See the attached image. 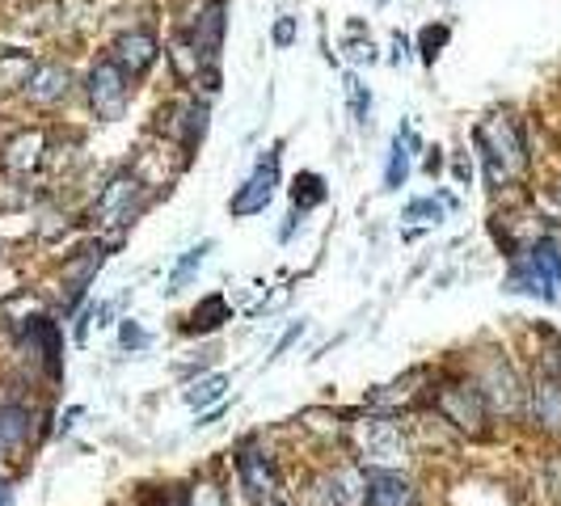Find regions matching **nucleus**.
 <instances>
[{
	"mask_svg": "<svg viewBox=\"0 0 561 506\" xmlns=\"http://www.w3.org/2000/svg\"><path fill=\"white\" fill-rule=\"evenodd\" d=\"M473 144H477L481 165H486V173H490L494 186L511 182V178L524 173V165H528L524 131H520L515 119H506V115H490L486 123L473 131Z\"/></svg>",
	"mask_w": 561,
	"mask_h": 506,
	"instance_id": "nucleus-1",
	"label": "nucleus"
},
{
	"mask_svg": "<svg viewBox=\"0 0 561 506\" xmlns=\"http://www.w3.org/2000/svg\"><path fill=\"white\" fill-rule=\"evenodd\" d=\"M355 443H359V460L368 469H402L409 460V443L393 418H368V422H359L355 426Z\"/></svg>",
	"mask_w": 561,
	"mask_h": 506,
	"instance_id": "nucleus-2",
	"label": "nucleus"
},
{
	"mask_svg": "<svg viewBox=\"0 0 561 506\" xmlns=\"http://www.w3.org/2000/svg\"><path fill=\"white\" fill-rule=\"evenodd\" d=\"M85 89H89V106H94V115L102 119V123H119V119L127 115L131 76L119 68V60H115V56H106V60H97L94 68H89Z\"/></svg>",
	"mask_w": 561,
	"mask_h": 506,
	"instance_id": "nucleus-3",
	"label": "nucleus"
},
{
	"mask_svg": "<svg viewBox=\"0 0 561 506\" xmlns=\"http://www.w3.org/2000/svg\"><path fill=\"white\" fill-rule=\"evenodd\" d=\"M275 186H279V148H271V153L262 157V165H258L250 178H246V186L228 198V212H232L237 220L266 212V203H271Z\"/></svg>",
	"mask_w": 561,
	"mask_h": 506,
	"instance_id": "nucleus-4",
	"label": "nucleus"
},
{
	"mask_svg": "<svg viewBox=\"0 0 561 506\" xmlns=\"http://www.w3.org/2000/svg\"><path fill=\"white\" fill-rule=\"evenodd\" d=\"M439 413L452 426L468 431V435H481V426H486V397H481V388L447 384V388H439Z\"/></svg>",
	"mask_w": 561,
	"mask_h": 506,
	"instance_id": "nucleus-5",
	"label": "nucleus"
},
{
	"mask_svg": "<svg viewBox=\"0 0 561 506\" xmlns=\"http://www.w3.org/2000/svg\"><path fill=\"white\" fill-rule=\"evenodd\" d=\"M135 198H140V178L135 173H115L94 203L97 224H131L135 216Z\"/></svg>",
	"mask_w": 561,
	"mask_h": 506,
	"instance_id": "nucleus-6",
	"label": "nucleus"
},
{
	"mask_svg": "<svg viewBox=\"0 0 561 506\" xmlns=\"http://www.w3.org/2000/svg\"><path fill=\"white\" fill-rule=\"evenodd\" d=\"M43 153H47V135H43L38 126H26V131H17V135L4 140L0 165H4V173H13V178H31L34 169L43 165Z\"/></svg>",
	"mask_w": 561,
	"mask_h": 506,
	"instance_id": "nucleus-7",
	"label": "nucleus"
},
{
	"mask_svg": "<svg viewBox=\"0 0 561 506\" xmlns=\"http://www.w3.org/2000/svg\"><path fill=\"white\" fill-rule=\"evenodd\" d=\"M115 60H119V68H123L131 81H140L160 60V43H156L153 31H131L115 43Z\"/></svg>",
	"mask_w": 561,
	"mask_h": 506,
	"instance_id": "nucleus-8",
	"label": "nucleus"
},
{
	"mask_svg": "<svg viewBox=\"0 0 561 506\" xmlns=\"http://www.w3.org/2000/svg\"><path fill=\"white\" fill-rule=\"evenodd\" d=\"M190 43L199 47V56L207 68H216L219 60V43H224V0H212L199 17H194V26H190Z\"/></svg>",
	"mask_w": 561,
	"mask_h": 506,
	"instance_id": "nucleus-9",
	"label": "nucleus"
},
{
	"mask_svg": "<svg viewBox=\"0 0 561 506\" xmlns=\"http://www.w3.org/2000/svg\"><path fill=\"white\" fill-rule=\"evenodd\" d=\"M368 506H418V494L397 469H372L368 473Z\"/></svg>",
	"mask_w": 561,
	"mask_h": 506,
	"instance_id": "nucleus-10",
	"label": "nucleus"
},
{
	"mask_svg": "<svg viewBox=\"0 0 561 506\" xmlns=\"http://www.w3.org/2000/svg\"><path fill=\"white\" fill-rule=\"evenodd\" d=\"M72 89V72H68V63H38L31 76V85H26V97H31L34 106H56L63 101Z\"/></svg>",
	"mask_w": 561,
	"mask_h": 506,
	"instance_id": "nucleus-11",
	"label": "nucleus"
},
{
	"mask_svg": "<svg viewBox=\"0 0 561 506\" xmlns=\"http://www.w3.org/2000/svg\"><path fill=\"white\" fill-rule=\"evenodd\" d=\"M237 473H241V485H246V494H250L253 503H262V498L271 503L275 498V469H271V460L262 451L246 447L237 456Z\"/></svg>",
	"mask_w": 561,
	"mask_h": 506,
	"instance_id": "nucleus-12",
	"label": "nucleus"
},
{
	"mask_svg": "<svg viewBox=\"0 0 561 506\" xmlns=\"http://www.w3.org/2000/svg\"><path fill=\"white\" fill-rule=\"evenodd\" d=\"M481 397L494 406V410H520V380L506 363H490L486 376H481Z\"/></svg>",
	"mask_w": 561,
	"mask_h": 506,
	"instance_id": "nucleus-13",
	"label": "nucleus"
},
{
	"mask_svg": "<svg viewBox=\"0 0 561 506\" xmlns=\"http://www.w3.org/2000/svg\"><path fill=\"white\" fill-rule=\"evenodd\" d=\"M414 148H418V135H414V126H402L397 135H393V148H389V165H384V190H402L409 178V157H414Z\"/></svg>",
	"mask_w": 561,
	"mask_h": 506,
	"instance_id": "nucleus-14",
	"label": "nucleus"
},
{
	"mask_svg": "<svg viewBox=\"0 0 561 506\" xmlns=\"http://www.w3.org/2000/svg\"><path fill=\"white\" fill-rule=\"evenodd\" d=\"M34 68L38 63H34L31 51H0V97L26 94Z\"/></svg>",
	"mask_w": 561,
	"mask_h": 506,
	"instance_id": "nucleus-15",
	"label": "nucleus"
},
{
	"mask_svg": "<svg viewBox=\"0 0 561 506\" xmlns=\"http://www.w3.org/2000/svg\"><path fill=\"white\" fill-rule=\"evenodd\" d=\"M325 485H330L334 506H368V473L363 469H334Z\"/></svg>",
	"mask_w": 561,
	"mask_h": 506,
	"instance_id": "nucleus-16",
	"label": "nucleus"
},
{
	"mask_svg": "<svg viewBox=\"0 0 561 506\" xmlns=\"http://www.w3.org/2000/svg\"><path fill=\"white\" fill-rule=\"evenodd\" d=\"M506 287H511V291H524V296L553 300V287H558V284H553V279H549V275H545V270L532 262V253H528L524 262H515V266H511V279H506Z\"/></svg>",
	"mask_w": 561,
	"mask_h": 506,
	"instance_id": "nucleus-17",
	"label": "nucleus"
},
{
	"mask_svg": "<svg viewBox=\"0 0 561 506\" xmlns=\"http://www.w3.org/2000/svg\"><path fill=\"white\" fill-rule=\"evenodd\" d=\"M102 262H106V245H89V250H81V257H72V262L63 266V279L72 287V300L94 284V275L102 270Z\"/></svg>",
	"mask_w": 561,
	"mask_h": 506,
	"instance_id": "nucleus-18",
	"label": "nucleus"
},
{
	"mask_svg": "<svg viewBox=\"0 0 561 506\" xmlns=\"http://www.w3.org/2000/svg\"><path fill=\"white\" fill-rule=\"evenodd\" d=\"M532 401H536V418H540V426L545 431H561V380L549 376L536 384V393H532Z\"/></svg>",
	"mask_w": 561,
	"mask_h": 506,
	"instance_id": "nucleus-19",
	"label": "nucleus"
},
{
	"mask_svg": "<svg viewBox=\"0 0 561 506\" xmlns=\"http://www.w3.org/2000/svg\"><path fill=\"white\" fill-rule=\"evenodd\" d=\"M26 435H31V410H22V406H0V451L22 447Z\"/></svg>",
	"mask_w": 561,
	"mask_h": 506,
	"instance_id": "nucleus-20",
	"label": "nucleus"
},
{
	"mask_svg": "<svg viewBox=\"0 0 561 506\" xmlns=\"http://www.w3.org/2000/svg\"><path fill=\"white\" fill-rule=\"evenodd\" d=\"M228 321V300L224 296H207L194 304V313L187 321V334H207V329H219Z\"/></svg>",
	"mask_w": 561,
	"mask_h": 506,
	"instance_id": "nucleus-21",
	"label": "nucleus"
},
{
	"mask_svg": "<svg viewBox=\"0 0 561 506\" xmlns=\"http://www.w3.org/2000/svg\"><path fill=\"white\" fill-rule=\"evenodd\" d=\"M330 198V190H325V178L321 173H296V182H291V203H296V212H312V207H321Z\"/></svg>",
	"mask_w": 561,
	"mask_h": 506,
	"instance_id": "nucleus-22",
	"label": "nucleus"
},
{
	"mask_svg": "<svg viewBox=\"0 0 561 506\" xmlns=\"http://www.w3.org/2000/svg\"><path fill=\"white\" fill-rule=\"evenodd\" d=\"M418 376H422V372H409V376L397 380V384L375 388L372 397H368V406H372V410H397V406H409V401H414V388H409V384H414Z\"/></svg>",
	"mask_w": 561,
	"mask_h": 506,
	"instance_id": "nucleus-23",
	"label": "nucleus"
},
{
	"mask_svg": "<svg viewBox=\"0 0 561 506\" xmlns=\"http://www.w3.org/2000/svg\"><path fill=\"white\" fill-rule=\"evenodd\" d=\"M224 393H228V376H203L187 388V406L190 410L216 406V401H224Z\"/></svg>",
	"mask_w": 561,
	"mask_h": 506,
	"instance_id": "nucleus-24",
	"label": "nucleus"
},
{
	"mask_svg": "<svg viewBox=\"0 0 561 506\" xmlns=\"http://www.w3.org/2000/svg\"><path fill=\"white\" fill-rule=\"evenodd\" d=\"M447 38H452V26H447V22H431V26H422V34H418V56H422L427 68H435L439 51L447 47Z\"/></svg>",
	"mask_w": 561,
	"mask_h": 506,
	"instance_id": "nucleus-25",
	"label": "nucleus"
},
{
	"mask_svg": "<svg viewBox=\"0 0 561 506\" xmlns=\"http://www.w3.org/2000/svg\"><path fill=\"white\" fill-rule=\"evenodd\" d=\"M207 253H212V241H203V245H194V250H187V257H182V262L174 266V275H169V287H165V291H178V287L187 284L190 275H194V270L203 266V257H207Z\"/></svg>",
	"mask_w": 561,
	"mask_h": 506,
	"instance_id": "nucleus-26",
	"label": "nucleus"
},
{
	"mask_svg": "<svg viewBox=\"0 0 561 506\" xmlns=\"http://www.w3.org/2000/svg\"><path fill=\"white\" fill-rule=\"evenodd\" d=\"M452 207V198L443 194V198H414L406 207V220H418V224H439L443 220V212Z\"/></svg>",
	"mask_w": 561,
	"mask_h": 506,
	"instance_id": "nucleus-27",
	"label": "nucleus"
},
{
	"mask_svg": "<svg viewBox=\"0 0 561 506\" xmlns=\"http://www.w3.org/2000/svg\"><path fill=\"white\" fill-rule=\"evenodd\" d=\"M346 94H350V115H355V123L368 126V115H372V94H368L355 76H346Z\"/></svg>",
	"mask_w": 561,
	"mask_h": 506,
	"instance_id": "nucleus-28",
	"label": "nucleus"
},
{
	"mask_svg": "<svg viewBox=\"0 0 561 506\" xmlns=\"http://www.w3.org/2000/svg\"><path fill=\"white\" fill-rule=\"evenodd\" d=\"M363 34V22H350V38H346V56L355 63H372L375 60V47L372 38H359Z\"/></svg>",
	"mask_w": 561,
	"mask_h": 506,
	"instance_id": "nucleus-29",
	"label": "nucleus"
},
{
	"mask_svg": "<svg viewBox=\"0 0 561 506\" xmlns=\"http://www.w3.org/2000/svg\"><path fill=\"white\" fill-rule=\"evenodd\" d=\"M300 422H305L309 431H317V435H338V431H343V418L330 410H305Z\"/></svg>",
	"mask_w": 561,
	"mask_h": 506,
	"instance_id": "nucleus-30",
	"label": "nucleus"
},
{
	"mask_svg": "<svg viewBox=\"0 0 561 506\" xmlns=\"http://www.w3.org/2000/svg\"><path fill=\"white\" fill-rule=\"evenodd\" d=\"M119 342H123L127 350H144L148 342H153V338H148V334L135 325V321H123V329H119Z\"/></svg>",
	"mask_w": 561,
	"mask_h": 506,
	"instance_id": "nucleus-31",
	"label": "nucleus"
},
{
	"mask_svg": "<svg viewBox=\"0 0 561 506\" xmlns=\"http://www.w3.org/2000/svg\"><path fill=\"white\" fill-rule=\"evenodd\" d=\"M271 38H275V47H291V43H296V17H279Z\"/></svg>",
	"mask_w": 561,
	"mask_h": 506,
	"instance_id": "nucleus-32",
	"label": "nucleus"
},
{
	"mask_svg": "<svg viewBox=\"0 0 561 506\" xmlns=\"http://www.w3.org/2000/svg\"><path fill=\"white\" fill-rule=\"evenodd\" d=\"M190 506H224V498H219L212 485H199V490L190 494Z\"/></svg>",
	"mask_w": 561,
	"mask_h": 506,
	"instance_id": "nucleus-33",
	"label": "nucleus"
},
{
	"mask_svg": "<svg viewBox=\"0 0 561 506\" xmlns=\"http://www.w3.org/2000/svg\"><path fill=\"white\" fill-rule=\"evenodd\" d=\"M300 334H305V321H296V325H291V329L283 334V338H279V347H275V354H271V359H279V354H287V347H291V342H296Z\"/></svg>",
	"mask_w": 561,
	"mask_h": 506,
	"instance_id": "nucleus-34",
	"label": "nucleus"
},
{
	"mask_svg": "<svg viewBox=\"0 0 561 506\" xmlns=\"http://www.w3.org/2000/svg\"><path fill=\"white\" fill-rule=\"evenodd\" d=\"M409 60V38L406 34H393V63H406Z\"/></svg>",
	"mask_w": 561,
	"mask_h": 506,
	"instance_id": "nucleus-35",
	"label": "nucleus"
},
{
	"mask_svg": "<svg viewBox=\"0 0 561 506\" xmlns=\"http://www.w3.org/2000/svg\"><path fill=\"white\" fill-rule=\"evenodd\" d=\"M439 169H443V157H439V148H435V153H431V157H427V173H431V178H435Z\"/></svg>",
	"mask_w": 561,
	"mask_h": 506,
	"instance_id": "nucleus-36",
	"label": "nucleus"
},
{
	"mask_svg": "<svg viewBox=\"0 0 561 506\" xmlns=\"http://www.w3.org/2000/svg\"><path fill=\"white\" fill-rule=\"evenodd\" d=\"M0 506H13V490L4 481H0Z\"/></svg>",
	"mask_w": 561,
	"mask_h": 506,
	"instance_id": "nucleus-37",
	"label": "nucleus"
},
{
	"mask_svg": "<svg viewBox=\"0 0 561 506\" xmlns=\"http://www.w3.org/2000/svg\"><path fill=\"white\" fill-rule=\"evenodd\" d=\"M372 4H389V0H372Z\"/></svg>",
	"mask_w": 561,
	"mask_h": 506,
	"instance_id": "nucleus-38",
	"label": "nucleus"
}]
</instances>
